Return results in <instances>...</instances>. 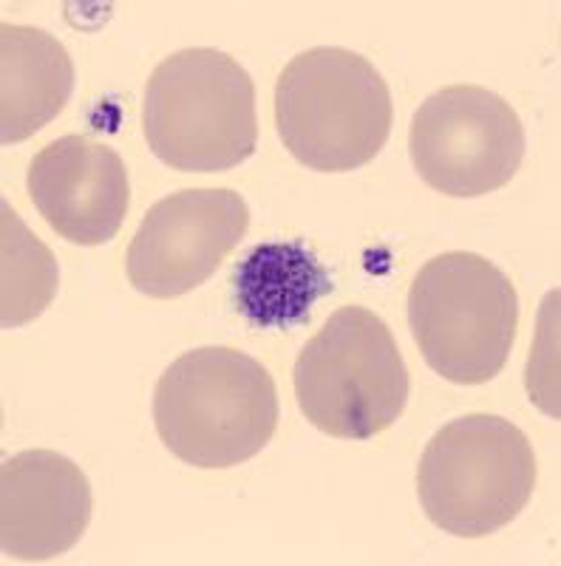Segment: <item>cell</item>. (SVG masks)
<instances>
[{
  "label": "cell",
  "instance_id": "obj_9",
  "mask_svg": "<svg viewBox=\"0 0 561 566\" xmlns=\"http://www.w3.org/2000/svg\"><path fill=\"white\" fill-rule=\"evenodd\" d=\"M27 190L40 219L77 247L116 239L131 205L123 156L85 134L49 142L29 165Z\"/></svg>",
  "mask_w": 561,
  "mask_h": 566
},
{
  "label": "cell",
  "instance_id": "obj_11",
  "mask_svg": "<svg viewBox=\"0 0 561 566\" xmlns=\"http://www.w3.org/2000/svg\"><path fill=\"white\" fill-rule=\"evenodd\" d=\"M74 91V63L54 34L0 27V142L18 145L63 114Z\"/></svg>",
  "mask_w": 561,
  "mask_h": 566
},
{
  "label": "cell",
  "instance_id": "obj_12",
  "mask_svg": "<svg viewBox=\"0 0 561 566\" xmlns=\"http://www.w3.org/2000/svg\"><path fill=\"white\" fill-rule=\"evenodd\" d=\"M332 290L330 272L298 241L252 247L232 270L236 306L259 328L301 326Z\"/></svg>",
  "mask_w": 561,
  "mask_h": 566
},
{
  "label": "cell",
  "instance_id": "obj_14",
  "mask_svg": "<svg viewBox=\"0 0 561 566\" xmlns=\"http://www.w3.org/2000/svg\"><path fill=\"white\" fill-rule=\"evenodd\" d=\"M550 297H553V292L544 297L542 321H539L542 332L536 337L533 357L528 360V391L536 406L559 419V323H555L559 317L553 321V326H548Z\"/></svg>",
  "mask_w": 561,
  "mask_h": 566
},
{
  "label": "cell",
  "instance_id": "obj_7",
  "mask_svg": "<svg viewBox=\"0 0 561 566\" xmlns=\"http://www.w3.org/2000/svg\"><path fill=\"white\" fill-rule=\"evenodd\" d=\"M528 150L513 105L482 85H446L419 105L408 128L417 176L448 199L497 193Z\"/></svg>",
  "mask_w": 561,
  "mask_h": 566
},
{
  "label": "cell",
  "instance_id": "obj_6",
  "mask_svg": "<svg viewBox=\"0 0 561 566\" xmlns=\"http://www.w3.org/2000/svg\"><path fill=\"white\" fill-rule=\"evenodd\" d=\"M408 326L432 371L457 386H482L502 374L517 343V286L477 252H443L412 281Z\"/></svg>",
  "mask_w": 561,
  "mask_h": 566
},
{
  "label": "cell",
  "instance_id": "obj_4",
  "mask_svg": "<svg viewBox=\"0 0 561 566\" xmlns=\"http://www.w3.org/2000/svg\"><path fill=\"white\" fill-rule=\"evenodd\" d=\"M536 476V451L522 428L497 413H468L428 439L417 468L419 507L443 533L485 538L522 515Z\"/></svg>",
  "mask_w": 561,
  "mask_h": 566
},
{
  "label": "cell",
  "instance_id": "obj_8",
  "mask_svg": "<svg viewBox=\"0 0 561 566\" xmlns=\"http://www.w3.org/2000/svg\"><path fill=\"white\" fill-rule=\"evenodd\" d=\"M250 227V207L236 190L199 187L156 201L136 227L125 275L136 292L174 301L214 277Z\"/></svg>",
  "mask_w": 561,
  "mask_h": 566
},
{
  "label": "cell",
  "instance_id": "obj_2",
  "mask_svg": "<svg viewBox=\"0 0 561 566\" xmlns=\"http://www.w3.org/2000/svg\"><path fill=\"white\" fill-rule=\"evenodd\" d=\"M150 154L179 174H225L259 148L256 85L219 49H185L150 71L143 103Z\"/></svg>",
  "mask_w": 561,
  "mask_h": 566
},
{
  "label": "cell",
  "instance_id": "obj_3",
  "mask_svg": "<svg viewBox=\"0 0 561 566\" xmlns=\"http://www.w3.org/2000/svg\"><path fill=\"white\" fill-rule=\"evenodd\" d=\"M392 123L383 74L341 45L295 54L276 83L278 136L303 168L318 174H349L377 159Z\"/></svg>",
  "mask_w": 561,
  "mask_h": 566
},
{
  "label": "cell",
  "instance_id": "obj_13",
  "mask_svg": "<svg viewBox=\"0 0 561 566\" xmlns=\"http://www.w3.org/2000/svg\"><path fill=\"white\" fill-rule=\"evenodd\" d=\"M0 323L20 328L38 321L60 290L58 258L3 201L0 207Z\"/></svg>",
  "mask_w": 561,
  "mask_h": 566
},
{
  "label": "cell",
  "instance_id": "obj_5",
  "mask_svg": "<svg viewBox=\"0 0 561 566\" xmlns=\"http://www.w3.org/2000/svg\"><path fill=\"white\" fill-rule=\"evenodd\" d=\"M292 388L318 431L366 442L403 417L412 377L392 328L363 306H343L298 354Z\"/></svg>",
  "mask_w": 561,
  "mask_h": 566
},
{
  "label": "cell",
  "instance_id": "obj_1",
  "mask_svg": "<svg viewBox=\"0 0 561 566\" xmlns=\"http://www.w3.org/2000/svg\"><path fill=\"white\" fill-rule=\"evenodd\" d=\"M154 428L179 462L227 470L259 457L278 431V388L267 366L230 346L179 354L154 388Z\"/></svg>",
  "mask_w": 561,
  "mask_h": 566
},
{
  "label": "cell",
  "instance_id": "obj_10",
  "mask_svg": "<svg viewBox=\"0 0 561 566\" xmlns=\"http://www.w3.org/2000/svg\"><path fill=\"white\" fill-rule=\"evenodd\" d=\"M94 513L80 464L54 451H20L0 468V549L43 564L74 549Z\"/></svg>",
  "mask_w": 561,
  "mask_h": 566
}]
</instances>
